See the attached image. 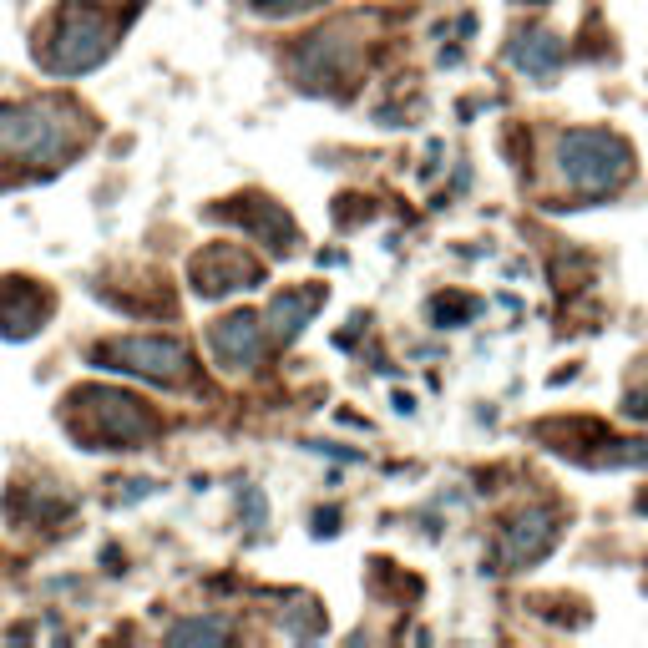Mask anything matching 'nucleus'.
Wrapping results in <instances>:
<instances>
[{
	"label": "nucleus",
	"mask_w": 648,
	"mask_h": 648,
	"mask_svg": "<svg viewBox=\"0 0 648 648\" xmlns=\"http://www.w3.org/2000/svg\"><path fill=\"white\" fill-rule=\"evenodd\" d=\"M97 360H107V370H132L147 380H183L188 375V350L178 340H157V335H132V340H112L97 350Z\"/></svg>",
	"instance_id": "obj_3"
},
{
	"label": "nucleus",
	"mask_w": 648,
	"mask_h": 648,
	"mask_svg": "<svg viewBox=\"0 0 648 648\" xmlns=\"http://www.w3.org/2000/svg\"><path fill=\"white\" fill-rule=\"evenodd\" d=\"M249 6H254L259 16H289V11H304V6H314V0H249Z\"/></svg>",
	"instance_id": "obj_12"
},
{
	"label": "nucleus",
	"mask_w": 648,
	"mask_h": 648,
	"mask_svg": "<svg viewBox=\"0 0 648 648\" xmlns=\"http://www.w3.org/2000/svg\"><path fill=\"white\" fill-rule=\"evenodd\" d=\"M628 147L608 132H567L562 137V173L578 193H608L628 178Z\"/></svg>",
	"instance_id": "obj_2"
},
{
	"label": "nucleus",
	"mask_w": 648,
	"mask_h": 648,
	"mask_svg": "<svg viewBox=\"0 0 648 648\" xmlns=\"http://www.w3.org/2000/svg\"><path fill=\"white\" fill-rule=\"evenodd\" d=\"M319 299H324V289H304V294H279L274 299V309H269V319H274V335L279 340H294L304 324H309V314L319 309Z\"/></svg>",
	"instance_id": "obj_9"
},
{
	"label": "nucleus",
	"mask_w": 648,
	"mask_h": 648,
	"mask_svg": "<svg viewBox=\"0 0 648 648\" xmlns=\"http://www.w3.org/2000/svg\"><path fill=\"white\" fill-rule=\"evenodd\" d=\"M168 638H173V643H223V638H228V623H223V618H188V623H178Z\"/></svg>",
	"instance_id": "obj_11"
},
{
	"label": "nucleus",
	"mask_w": 648,
	"mask_h": 648,
	"mask_svg": "<svg viewBox=\"0 0 648 648\" xmlns=\"http://www.w3.org/2000/svg\"><path fill=\"white\" fill-rule=\"evenodd\" d=\"M0 152L56 157L61 152V117L46 107H0Z\"/></svg>",
	"instance_id": "obj_4"
},
{
	"label": "nucleus",
	"mask_w": 648,
	"mask_h": 648,
	"mask_svg": "<svg viewBox=\"0 0 648 648\" xmlns=\"http://www.w3.org/2000/svg\"><path fill=\"white\" fill-rule=\"evenodd\" d=\"M512 61L527 71V76H552L557 71V61H562V41L557 36H547V31H532V36H522L517 46H512Z\"/></svg>",
	"instance_id": "obj_10"
},
{
	"label": "nucleus",
	"mask_w": 648,
	"mask_h": 648,
	"mask_svg": "<svg viewBox=\"0 0 648 648\" xmlns=\"http://www.w3.org/2000/svg\"><path fill=\"white\" fill-rule=\"evenodd\" d=\"M552 537H557L552 517H547V512H527V517H517V522L502 532V562H507V567L537 562V557L552 547Z\"/></svg>",
	"instance_id": "obj_7"
},
{
	"label": "nucleus",
	"mask_w": 648,
	"mask_h": 648,
	"mask_svg": "<svg viewBox=\"0 0 648 648\" xmlns=\"http://www.w3.org/2000/svg\"><path fill=\"white\" fill-rule=\"evenodd\" d=\"M112 51V31L107 16L92 6H66L51 26V36L41 41V66L56 76H76V71H92L102 56Z\"/></svg>",
	"instance_id": "obj_1"
},
{
	"label": "nucleus",
	"mask_w": 648,
	"mask_h": 648,
	"mask_svg": "<svg viewBox=\"0 0 648 648\" xmlns=\"http://www.w3.org/2000/svg\"><path fill=\"white\" fill-rule=\"evenodd\" d=\"M264 279V269L243 254V249H228V243H218V249L198 254L193 264V289L218 299V294H233V289H254Z\"/></svg>",
	"instance_id": "obj_6"
},
{
	"label": "nucleus",
	"mask_w": 648,
	"mask_h": 648,
	"mask_svg": "<svg viewBox=\"0 0 648 648\" xmlns=\"http://www.w3.org/2000/svg\"><path fill=\"white\" fill-rule=\"evenodd\" d=\"M213 355L223 365H254L259 360V319L254 314H228L213 324V335H208Z\"/></svg>",
	"instance_id": "obj_8"
},
{
	"label": "nucleus",
	"mask_w": 648,
	"mask_h": 648,
	"mask_svg": "<svg viewBox=\"0 0 648 648\" xmlns=\"http://www.w3.org/2000/svg\"><path fill=\"white\" fill-rule=\"evenodd\" d=\"M76 400H87L92 411H97V436L107 446H137L152 436V416L142 411V405L132 395H117V390H87V395H76Z\"/></svg>",
	"instance_id": "obj_5"
}]
</instances>
